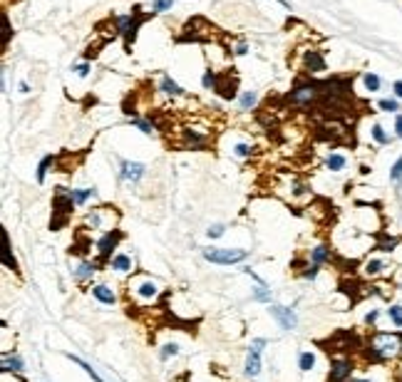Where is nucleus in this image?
Wrapping results in <instances>:
<instances>
[{"instance_id":"30","label":"nucleus","mask_w":402,"mask_h":382,"mask_svg":"<svg viewBox=\"0 0 402 382\" xmlns=\"http://www.w3.org/2000/svg\"><path fill=\"white\" fill-rule=\"evenodd\" d=\"M201 85L206 87V90H219V77H216V72H206L204 75V79H201Z\"/></svg>"},{"instance_id":"43","label":"nucleus","mask_w":402,"mask_h":382,"mask_svg":"<svg viewBox=\"0 0 402 382\" xmlns=\"http://www.w3.org/2000/svg\"><path fill=\"white\" fill-rule=\"evenodd\" d=\"M380 315H383L380 310H370V313L365 315V323H367V325H375L378 320H380Z\"/></svg>"},{"instance_id":"23","label":"nucleus","mask_w":402,"mask_h":382,"mask_svg":"<svg viewBox=\"0 0 402 382\" xmlns=\"http://www.w3.org/2000/svg\"><path fill=\"white\" fill-rule=\"evenodd\" d=\"M137 293H139L142 298H147V301H152V298H156V286H154L152 281H144L142 286L137 288Z\"/></svg>"},{"instance_id":"41","label":"nucleus","mask_w":402,"mask_h":382,"mask_svg":"<svg viewBox=\"0 0 402 382\" xmlns=\"http://www.w3.org/2000/svg\"><path fill=\"white\" fill-rule=\"evenodd\" d=\"M206 236H209V238H221V236H224V226H221V224H213V226H209Z\"/></svg>"},{"instance_id":"48","label":"nucleus","mask_w":402,"mask_h":382,"mask_svg":"<svg viewBox=\"0 0 402 382\" xmlns=\"http://www.w3.org/2000/svg\"><path fill=\"white\" fill-rule=\"evenodd\" d=\"M353 382H370V380H353Z\"/></svg>"},{"instance_id":"32","label":"nucleus","mask_w":402,"mask_h":382,"mask_svg":"<svg viewBox=\"0 0 402 382\" xmlns=\"http://www.w3.org/2000/svg\"><path fill=\"white\" fill-rule=\"evenodd\" d=\"M383 112H400V102L397 99H380V104H378Z\"/></svg>"},{"instance_id":"40","label":"nucleus","mask_w":402,"mask_h":382,"mask_svg":"<svg viewBox=\"0 0 402 382\" xmlns=\"http://www.w3.org/2000/svg\"><path fill=\"white\" fill-rule=\"evenodd\" d=\"M318 270H320V266H313V263H310V266L303 270V278H306V281H315V278H318Z\"/></svg>"},{"instance_id":"2","label":"nucleus","mask_w":402,"mask_h":382,"mask_svg":"<svg viewBox=\"0 0 402 382\" xmlns=\"http://www.w3.org/2000/svg\"><path fill=\"white\" fill-rule=\"evenodd\" d=\"M201 256H204L206 261H211V263H216V266H233V263L246 261L249 253L241 249H204Z\"/></svg>"},{"instance_id":"34","label":"nucleus","mask_w":402,"mask_h":382,"mask_svg":"<svg viewBox=\"0 0 402 382\" xmlns=\"http://www.w3.org/2000/svg\"><path fill=\"white\" fill-rule=\"evenodd\" d=\"M176 352H179V345H176V343H169V345H164V347H162L159 358H162V360H169V358H174Z\"/></svg>"},{"instance_id":"27","label":"nucleus","mask_w":402,"mask_h":382,"mask_svg":"<svg viewBox=\"0 0 402 382\" xmlns=\"http://www.w3.org/2000/svg\"><path fill=\"white\" fill-rule=\"evenodd\" d=\"M387 318L392 320V325L402 328V306H400V303H397V306H390V308H387Z\"/></svg>"},{"instance_id":"33","label":"nucleus","mask_w":402,"mask_h":382,"mask_svg":"<svg viewBox=\"0 0 402 382\" xmlns=\"http://www.w3.org/2000/svg\"><path fill=\"white\" fill-rule=\"evenodd\" d=\"M253 298H256V301H271V293H268V286H266V283H256Z\"/></svg>"},{"instance_id":"15","label":"nucleus","mask_w":402,"mask_h":382,"mask_svg":"<svg viewBox=\"0 0 402 382\" xmlns=\"http://www.w3.org/2000/svg\"><path fill=\"white\" fill-rule=\"evenodd\" d=\"M159 87H162V92H164V95H169V97H181V95H184V90L174 82L172 77H162Z\"/></svg>"},{"instance_id":"10","label":"nucleus","mask_w":402,"mask_h":382,"mask_svg":"<svg viewBox=\"0 0 402 382\" xmlns=\"http://www.w3.org/2000/svg\"><path fill=\"white\" fill-rule=\"evenodd\" d=\"M122 172H119V176L124 179V181H139L142 176H144V172H147V167L144 164H139V161H122V167H119Z\"/></svg>"},{"instance_id":"38","label":"nucleus","mask_w":402,"mask_h":382,"mask_svg":"<svg viewBox=\"0 0 402 382\" xmlns=\"http://www.w3.org/2000/svg\"><path fill=\"white\" fill-rule=\"evenodd\" d=\"M132 124H134V127H139V129H142L144 134H152L154 132V124H152V122H144V119H132Z\"/></svg>"},{"instance_id":"45","label":"nucleus","mask_w":402,"mask_h":382,"mask_svg":"<svg viewBox=\"0 0 402 382\" xmlns=\"http://www.w3.org/2000/svg\"><path fill=\"white\" fill-rule=\"evenodd\" d=\"M395 132H397V137L402 139V115L395 117Z\"/></svg>"},{"instance_id":"31","label":"nucleus","mask_w":402,"mask_h":382,"mask_svg":"<svg viewBox=\"0 0 402 382\" xmlns=\"http://www.w3.org/2000/svg\"><path fill=\"white\" fill-rule=\"evenodd\" d=\"M92 194H95V189H75L72 191V199H75V204H85Z\"/></svg>"},{"instance_id":"12","label":"nucleus","mask_w":402,"mask_h":382,"mask_svg":"<svg viewBox=\"0 0 402 382\" xmlns=\"http://www.w3.org/2000/svg\"><path fill=\"white\" fill-rule=\"evenodd\" d=\"M306 70L308 72H323V70H326V60H323V55L315 52V50L306 52Z\"/></svg>"},{"instance_id":"44","label":"nucleus","mask_w":402,"mask_h":382,"mask_svg":"<svg viewBox=\"0 0 402 382\" xmlns=\"http://www.w3.org/2000/svg\"><path fill=\"white\" fill-rule=\"evenodd\" d=\"M75 72H77L79 77H87V72H90V65H77Z\"/></svg>"},{"instance_id":"24","label":"nucleus","mask_w":402,"mask_h":382,"mask_svg":"<svg viewBox=\"0 0 402 382\" xmlns=\"http://www.w3.org/2000/svg\"><path fill=\"white\" fill-rule=\"evenodd\" d=\"M70 360H72V363H77V365H79V367H82V370H85V372H87V375H90V377H92V380H95V382H104V380H102V377H99V375H97V372H95V367H92V365H90V363H85V360H79V358H75V355H70Z\"/></svg>"},{"instance_id":"26","label":"nucleus","mask_w":402,"mask_h":382,"mask_svg":"<svg viewBox=\"0 0 402 382\" xmlns=\"http://www.w3.org/2000/svg\"><path fill=\"white\" fill-rule=\"evenodd\" d=\"M397 243H400V238H395V236H385L383 241L378 243V251H383V253H390V251L397 249Z\"/></svg>"},{"instance_id":"8","label":"nucleus","mask_w":402,"mask_h":382,"mask_svg":"<svg viewBox=\"0 0 402 382\" xmlns=\"http://www.w3.org/2000/svg\"><path fill=\"white\" fill-rule=\"evenodd\" d=\"M271 315L281 323L283 330H293L296 325H298V318H296V313L290 310V308H283V306H271Z\"/></svg>"},{"instance_id":"25","label":"nucleus","mask_w":402,"mask_h":382,"mask_svg":"<svg viewBox=\"0 0 402 382\" xmlns=\"http://www.w3.org/2000/svg\"><path fill=\"white\" fill-rule=\"evenodd\" d=\"M184 144H186V147H201V144H204V137L199 132L186 129V132H184Z\"/></svg>"},{"instance_id":"17","label":"nucleus","mask_w":402,"mask_h":382,"mask_svg":"<svg viewBox=\"0 0 402 382\" xmlns=\"http://www.w3.org/2000/svg\"><path fill=\"white\" fill-rule=\"evenodd\" d=\"M328 258H330V249H328V246H315V249L310 251V261H313V266H323Z\"/></svg>"},{"instance_id":"47","label":"nucleus","mask_w":402,"mask_h":382,"mask_svg":"<svg viewBox=\"0 0 402 382\" xmlns=\"http://www.w3.org/2000/svg\"><path fill=\"white\" fill-rule=\"evenodd\" d=\"M276 3H281L283 8H290V3H288V0H276Z\"/></svg>"},{"instance_id":"6","label":"nucleus","mask_w":402,"mask_h":382,"mask_svg":"<svg viewBox=\"0 0 402 382\" xmlns=\"http://www.w3.org/2000/svg\"><path fill=\"white\" fill-rule=\"evenodd\" d=\"M263 347H266L263 338H258V340L251 343L249 355H246V375L249 377H258V372H261V350Z\"/></svg>"},{"instance_id":"3","label":"nucleus","mask_w":402,"mask_h":382,"mask_svg":"<svg viewBox=\"0 0 402 382\" xmlns=\"http://www.w3.org/2000/svg\"><path fill=\"white\" fill-rule=\"evenodd\" d=\"M55 213H58V219L50 224V229L55 231V229H60L65 221H67V216L72 213V206H75V199H72V191H67V189H55Z\"/></svg>"},{"instance_id":"21","label":"nucleus","mask_w":402,"mask_h":382,"mask_svg":"<svg viewBox=\"0 0 402 382\" xmlns=\"http://www.w3.org/2000/svg\"><path fill=\"white\" fill-rule=\"evenodd\" d=\"M313 365H315V355L313 352H301V358H298V367L303 370V372H310L313 370Z\"/></svg>"},{"instance_id":"37","label":"nucleus","mask_w":402,"mask_h":382,"mask_svg":"<svg viewBox=\"0 0 402 382\" xmlns=\"http://www.w3.org/2000/svg\"><path fill=\"white\" fill-rule=\"evenodd\" d=\"M172 5H174V0H154L152 3L154 13H164V10H169Z\"/></svg>"},{"instance_id":"22","label":"nucleus","mask_w":402,"mask_h":382,"mask_svg":"<svg viewBox=\"0 0 402 382\" xmlns=\"http://www.w3.org/2000/svg\"><path fill=\"white\" fill-rule=\"evenodd\" d=\"M52 161H55V156H52V154H47V156H45V159H42V161L38 164V184H42V181H45L47 169H50V164H52Z\"/></svg>"},{"instance_id":"29","label":"nucleus","mask_w":402,"mask_h":382,"mask_svg":"<svg viewBox=\"0 0 402 382\" xmlns=\"http://www.w3.org/2000/svg\"><path fill=\"white\" fill-rule=\"evenodd\" d=\"M390 181H392V184H400L402 181V156L392 164V169H390Z\"/></svg>"},{"instance_id":"46","label":"nucleus","mask_w":402,"mask_h":382,"mask_svg":"<svg viewBox=\"0 0 402 382\" xmlns=\"http://www.w3.org/2000/svg\"><path fill=\"white\" fill-rule=\"evenodd\" d=\"M392 90H395V95H397V97L402 99V82H400V79H397V82L392 85Z\"/></svg>"},{"instance_id":"14","label":"nucleus","mask_w":402,"mask_h":382,"mask_svg":"<svg viewBox=\"0 0 402 382\" xmlns=\"http://www.w3.org/2000/svg\"><path fill=\"white\" fill-rule=\"evenodd\" d=\"M3 370H5V372H22V370H25V363H22V358H18V355H3Z\"/></svg>"},{"instance_id":"4","label":"nucleus","mask_w":402,"mask_h":382,"mask_svg":"<svg viewBox=\"0 0 402 382\" xmlns=\"http://www.w3.org/2000/svg\"><path fill=\"white\" fill-rule=\"evenodd\" d=\"M320 97V87L318 85H313V82H306V85H298V87H293L290 90V104H298V107H308V104H313L315 99Z\"/></svg>"},{"instance_id":"39","label":"nucleus","mask_w":402,"mask_h":382,"mask_svg":"<svg viewBox=\"0 0 402 382\" xmlns=\"http://www.w3.org/2000/svg\"><path fill=\"white\" fill-rule=\"evenodd\" d=\"M3 28H5V35H3V45H8V42H10V35H13V28H10V20H8V15H3Z\"/></svg>"},{"instance_id":"18","label":"nucleus","mask_w":402,"mask_h":382,"mask_svg":"<svg viewBox=\"0 0 402 382\" xmlns=\"http://www.w3.org/2000/svg\"><path fill=\"white\" fill-rule=\"evenodd\" d=\"M97 273V266L95 263H90V261H85V263H79L75 270V278L77 281H87V278H92Z\"/></svg>"},{"instance_id":"5","label":"nucleus","mask_w":402,"mask_h":382,"mask_svg":"<svg viewBox=\"0 0 402 382\" xmlns=\"http://www.w3.org/2000/svg\"><path fill=\"white\" fill-rule=\"evenodd\" d=\"M137 13H139V8L134 10L132 15H119V18H115V22H117V33H119V35H124L127 45H129V42H134V38H137V30H139V25L144 22V18H142V15H137Z\"/></svg>"},{"instance_id":"35","label":"nucleus","mask_w":402,"mask_h":382,"mask_svg":"<svg viewBox=\"0 0 402 382\" xmlns=\"http://www.w3.org/2000/svg\"><path fill=\"white\" fill-rule=\"evenodd\" d=\"M372 139H375L378 144H387V142H390V137L385 134V129L380 127V124H375V127H372Z\"/></svg>"},{"instance_id":"9","label":"nucleus","mask_w":402,"mask_h":382,"mask_svg":"<svg viewBox=\"0 0 402 382\" xmlns=\"http://www.w3.org/2000/svg\"><path fill=\"white\" fill-rule=\"evenodd\" d=\"M350 372H353V365H350V360H345V358H340V360H333L328 380H330V382H345V380H350Z\"/></svg>"},{"instance_id":"42","label":"nucleus","mask_w":402,"mask_h":382,"mask_svg":"<svg viewBox=\"0 0 402 382\" xmlns=\"http://www.w3.org/2000/svg\"><path fill=\"white\" fill-rule=\"evenodd\" d=\"M251 149L249 144H236V156H241V159H246V156H251Z\"/></svg>"},{"instance_id":"16","label":"nucleus","mask_w":402,"mask_h":382,"mask_svg":"<svg viewBox=\"0 0 402 382\" xmlns=\"http://www.w3.org/2000/svg\"><path fill=\"white\" fill-rule=\"evenodd\" d=\"M112 270H117V273H129V270H132V258L124 256V253H117L115 258H112Z\"/></svg>"},{"instance_id":"19","label":"nucleus","mask_w":402,"mask_h":382,"mask_svg":"<svg viewBox=\"0 0 402 382\" xmlns=\"http://www.w3.org/2000/svg\"><path fill=\"white\" fill-rule=\"evenodd\" d=\"M345 156L343 154H328V159H326V167L330 169V172H343L345 169Z\"/></svg>"},{"instance_id":"11","label":"nucleus","mask_w":402,"mask_h":382,"mask_svg":"<svg viewBox=\"0 0 402 382\" xmlns=\"http://www.w3.org/2000/svg\"><path fill=\"white\" fill-rule=\"evenodd\" d=\"M3 266L8 268V270H15V273H18V261H15V256H13V246H10L8 231H3Z\"/></svg>"},{"instance_id":"7","label":"nucleus","mask_w":402,"mask_h":382,"mask_svg":"<svg viewBox=\"0 0 402 382\" xmlns=\"http://www.w3.org/2000/svg\"><path fill=\"white\" fill-rule=\"evenodd\" d=\"M122 241V231H107L102 238H99V243H97V256H99V261L104 263V261H110V256H112V251L117 249V243Z\"/></svg>"},{"instance_id":"28","label":"nucleus","mask_w":402,"mask_h":382,"mask_svg":"<svg viewBox=\"0 0 402 382\" xmlns=\"http://www.w3.org/2000/svg\"><path fill=\"white\" fill-rule=\"evenodd\" d=\"M363 82H365V87H367V92H378L380 90V77L372 75V72H367L363 77Z\"/></svg>"},{"instance_id":"13","label":"nucleus","mask_w":402,"mask_h":382,"mask_svg":"<svg viewBox=\"0 0 402 382\" xmlns=\"http://www.w3.org/2000/svg\"><path fill=\"white\" fill-rule=\"evenodd\" d=\"M92 295H95L99 303H104V306H112L117 301V295L112 293V288H107V286H95L92 288Z\"/></svg>"},{"instance_id":"36","label":"nucleus","mask_w":402,"mask_h":382,"mask_svg":"<svg viewBox=\"0 0 402 382\" xmlns=\"http://www.w3.org/2000/svg\"><path fill=\"white\" fill-rule=\"evenodd\" d=\"M256 99H258L256 92H244V95H241V107H244V110H251V107L256 104Z\"/></svg>"},{"instance_id":"1","label":"nucleus","mask_w":402,"mask_h":382,"mask_svg":"<svg viewBox=\"0 0 402 382\" xmlns=\"http://www.w3.org/2000/svg\"><path fill=\"white\" fill-rule=\"evenodd\" d=\"M402 352V335L400 333H375L370 338V347H367V355L370 360L375 363H383V360H392Z\"/></svg>"},{"instance_id":"20","label":"nucleus","mask_w":402,"mask_h":382,"mask_svg":"<svg viewBox=\"0 0 402 382\" xmlns=\"http://www.w3.org/2000/svg\"><path fill=\"white\" fill-rule=\"evenodd\" d=\"M385 268H387V263H385L383 258H372V261L365 263V276H380Z\"/></svg>"}]
</instances>
